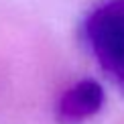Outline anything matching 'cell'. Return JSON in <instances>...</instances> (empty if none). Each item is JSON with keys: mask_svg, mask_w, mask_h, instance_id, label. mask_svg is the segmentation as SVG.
Listing matches in <instances>:
<instances>
[{"mask_svg": "<svg viewBox=\"0 0 124 124\" xmlns=\"http://www.w3.org/2000/svg\"><path fill=\"white\" fill-rule=\"evenodd\" d=\"M85 41L104 73L124 90V0H106L87 14Z\"/></svg>", "mask_w": 124, "mask_h": 124, "instance_id": "1", "label": "cell"}, {"mask_svg": "<svg viewBox=\"0 0 124 124\" xmlns=\"http://www.w3.org/2000/svg\"><path fill=\"white\" fill-rule=\"evenodd\" d=\"M104 104V90L96 79H81L61 94L57 102L59 124H84L100 112Z\"/></svg>", "mask_w": 124, "mask_h": 124, "instance_id": "2", "label": "cell"}]
</instances>
